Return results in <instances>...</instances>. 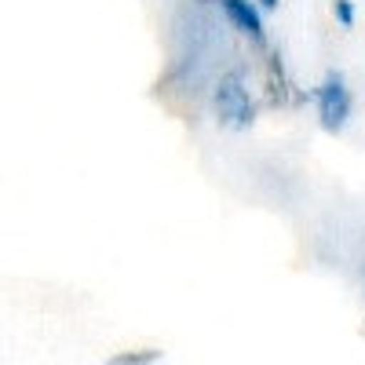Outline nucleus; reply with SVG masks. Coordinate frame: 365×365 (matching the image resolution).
I'll use <instances>...</instances> for the list:
<instances>
[{
	"mask_svg": "<svg viewBox=\"0 0 365 365\" xmlns=\"http://www.w3.org/2000/svg\"><path fill=\"white\" fill-rule=\"evenodd\" d=\"M318 117L325 132H340L351 117V88L340 70H332L318 88Z\"/></svg>",
	"mask_w": 365,
	"mask_h": 365,
	"instance_id": "nucleus-1",
	"label": "nucleus"
},
{
	"mask_svg": "<svg viewBox=\"0 0 365 365\" xmlns=\"http://www.w3.org/2000/svg\"><path fill=\"white\" fill-rule=\"evenodd\" d=\"M216 110H220V117L227 120L230 128H249L252 117H256V106H252L249 91L241 88L237 77H223L220 81V88H216Z\"/></svg>",
	"mask_w": 365,
	"mask_h": 365,
	"instance_id": "nucleus-2",
	"label": "nucleus"
},
{
	"mask_svg": "<svg viewBox=\"0 0 365 365\" xmlns=\"http://www.w3.org/2000/svg\"><path fill=\"white\" fill-rule=\"evenodd\" d=\"M223 11L230 15V22L241 29V34H249L252 41H263V19L249 0H223Z\"/></svg>",
	"mask_w": 365,
	"mask_h": 365,
	"instance_id": "nucleus-3",
	"label": "nucleus"
},
{
	"mask_svg": "<svg viewBox=\"0 0 365 365\" xmlns=\"http://www.w3.org/2000/svg\"><path fill=\"white\" fill-rule=\"evenodd\" d=\"M158 358H161L158 351H146V354H117L113 361L117 365H139V361H158Z\"/></svg>",
	"mask_w": 365,
	"mask_h": 365,
	"instance_id": "nucleus-4",
	"label": "nucleus"
},
{
	"mask_svg": "<svg viewBox=\"0 0 365 365\" xmlns=\"http://www.w3.org/2000/svg\"><path fill=\"white\" fill-rule=\"evenodd\" d=\"M332 11H336V19L351 29L354 26V8H351V0H336V4H332Z\"/></svg>",
	"mask_w": 365,
	"mask_h": 365,
	"instance_id": "nucleus-5",
	"label": "nucleus"
},
{
	"mask_svg": "<svg viewBox=\"0 0 365 365\" xmlns=\"http://www.w3.org/2000/svg\"><path fill=\"white\" fill-rule=\"evenodd\" d=\"M259 4H263V8H278V0H259Z\"/></svg>",
	"mask_w": 365,
	"mask_h": 365,
	"instance_id": "nucleus-6",
	"label": "nucleus"
}]
</instances>
